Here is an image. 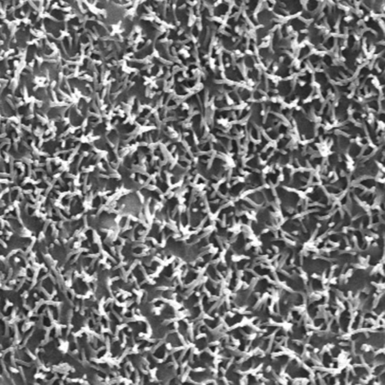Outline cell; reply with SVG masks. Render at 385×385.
<instances>
[{
	"instance_id": "cell-5",
	"label": "cell",
	"mask_w": 385,
	"mask_h": 385,
	"mask_svg": "<svg viewBox=\"0 0 385 385\" xmlns=\"http://www.w3.org/2000/svg\"><path fill=\"white\" fill-rule=\"evenodd\" d=\"M336 245H337L336 244L333 243V242H330V241H329V242H326L324 245V249L326 250V251H331V250L335 249V248H336Z\"/></svg>"
},
{
	"instance_id": "cell-4",
	"label": "cell",
	"mask_w": 385,
	"mask_h": 385,
	"mask_svg": "<svg viewBox=\"0 0 385 385\" xmlns=\"http://www.w3.org/2000/svg\"><path fill=\"white\" fill-rule=\"evenodd\" d=\"M269 308H270V311H271V313L273 314H279V306H278V301L274 300V302H273L272 305L269 307Z\"/></svg>"
},
{
	"instance_id": "cell-2",
	"label": "cell",
	"mask_w": 385,
	"mask_h": 385,
	"mask_svg": "<svg viewBox=\"0 0 385 385\" xmlns=\"http://www.w3.org/2000/svg\"><path fill=\"white\" fill-rule=\"evenodd\" d=\"M329 330L331 333L334 334V335L339 333L341 332L337 318L333 317L332 320L329 323Z\"/></svg>"
},
{
	"instance_id": "cell-3",
	"label": "cell",
	"mask_w": 385,
	"mask_h": 385,
	"mask_svg": "<svg viewBox=\"0 0 385 385\" xmlns=\"http://www.w3.org/2000/svg\"><path fill=\"white\" fill-rule=\"evenodd\" d=\"M384 363H380V364H376V365H374L372 368L371 369V371H370V374H371V376H374V377H377L378 376L379 374H381L382 372H383L385 370L384 368Z\"/></svg>"
},
{
	"instance_id": "cell-1",
	"label": "cell",
	"mask_w": 385,
	"mask_h": 385,
	"mask_svg": "<svg viewBox=\"0 0 385 385\" xmlns=\"http://www.w3.org/2000/svg\"><path fill=\"white\" fill-rule=\"evenodd\" d=\"M272 341V337H263V339L261 341L260 344L259 348H260L263 351L266 353L269 350Z\"/></svg>"
}]
</instances>
